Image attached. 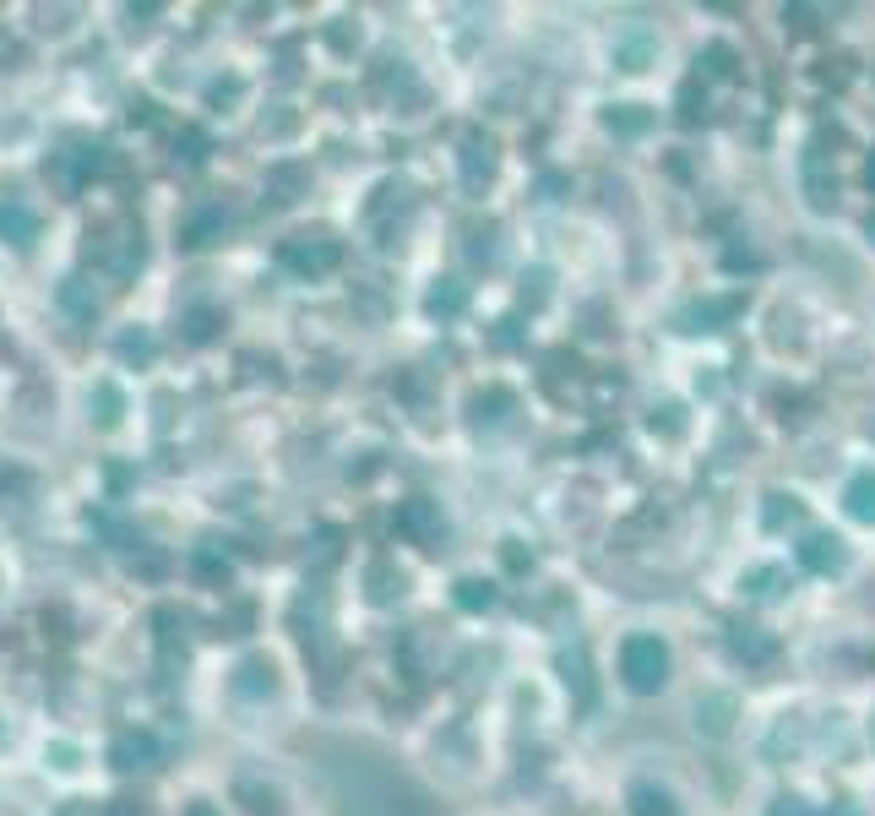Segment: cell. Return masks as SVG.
Listing matches in <instances>:
<instances>
[{"mask_svg": "<svg viewBox=\"0 0 875 816\" xmlns=\"http://www.w3.org/2000/svg\"><path fill=\"white\" fill-rule=\"evenodd\" d=\"M196 577L212 583V588H223V583L234 577V566H229V555H218V544H202V550H196Z\"/></svg>", "mask_w": 875, "mask_h": 816, "instance_id": "obj_27", "label": "cell"}, {"mask_svg": "<svg viewBox=\"0 0 875 816\" xmlns=\"http://www.w3.org/2000/svg\"><path fill=\"white\" fill-rule=\"evenodd\" d=\"M229 234V212H223V202H207V207H196L185 223H180V240L191 245V251H207V245H218Z\"/></svg>", "mask_w": 875, "mask_h": 816, "instance_id": "obj_7", "label": "cell"}, {"mask_svg": "<svg viewBox=\"0 0 875 816\" xmlns=\"http://www.w3.org/2000/svg\"><path fill=\"white\" fill-rule=\"evenodd\" d=\"M152 627H158V648H163V658H174V653L185 658V616H180V610L163 605V610L152 616Z\"/></svg>", "mask_w": 875, "mask_h": 816, "instance_id": "obj_24", "label": "cell"}, {"mask_svg": "<svg viewBox=\"0 0 875 816\" xmlns=\"http://www.w3.org/2000/svg\"><path fill=\"white\" fill-rule=\"evenodd\" d=\"M365 594H370V605H398L408 594V577L392 561H370L365 566Z\"/></svg>", "mask_w": 875, "mask_h": 816, "instance_id": "obj_11", "label": "cell"}, {"mask_svg": "<svg viewBox=\"0 0 875 816\" xmlns=\"http://www.w3.org/2000/svg\"><path fill=\"white\" fill-rule=\"evenodd\" d=\"M805 517V506L794 501V495H767V512H761V522L778 533V528H788V522H799Z\"/></svg>", "mask_w": 875, "mask_h": 816, "instance_id": "obj_30", "label": "cell"}, {"mask_svg": "<svg viewBox=\"0 0 875 816\" xmlns=\"http://www.w3.org/2000/svg\"><path fill=\"white\" fill-rule=\"evenodd\" d=\"M0 234H5L11 245H27V240L38 234V218H33L22 202H5V207H0Z\"/></svg>", "mask_w": 875, "mask_h": 816, "instance_id": "obj_25", "label": "cell"}, {"mask_svg": "<svg viewBox=\"0 0 875 816\" xmlns=\"http://www.w3.org/2000/svg\"><path fill=\"white\" fill-rule=\"evenodd\" d=\"M843 506H849V517L875 522V469H865V474H854V480H849V490H843Z\"/></svg>", "mask_w": 875, "mask_h": 816, "instance_id": "obj_20", "label": "cell"}, {"mask_svg": "<svg viewBox=\"0 0 875 816\" xmlns=\"http://www.w3.org/2000/svg\"><path fill=\"white\" fill-rule=\"evenodd\" d=\"M734 66H739V55H734L729 44H707V49H702V60H696V77H718V82H729Z\"/></svg>", "mask_w": 875, "mask_h": 816, "instance_id": "obj_28", "label": "cell"}, {"mask_svg": "<svg viewBox=\"0 0 875 816\" xmlns=\"http://www.w3.org/2000/svg\"><path fill=\"white\" fill-rule=\"evenodd\" d=\"M278 262L299 273V278H326L337 262H343V240L332 229H304V234H289L278 245Z\"/></svg>", "mask_w": 875, "mask_h": 816, "instance_id": "obj_3", "label": "cell"}, {"mask_svg": "<svg viewBox=\"0 0 875 816\" xmlns=\"http://www.w3.org/2000/svg\"><path fill=\"white\" fill-rule=\"evenodd\" d=\"M337 550H343V533H337V528H321V533H315V561H337Z\"/></svg>", "mask_w": 875, "mask_h": 816, "instance_id": "obj_39", "label": "cell"}, {"mask_svg": "<svg viewBox=\"0 0 875 816\" xmlns=\"http://www.w3.org/2000/svg\"><path fill=\"white\" fill-rule=\"evenodd\" d=\"M816 77H821V82H838V88H843V82H849L854 71H849V60H821V71H816Z\"/></svg>", "mask_w": 875, "mask_h": 816, "instance_id": "obj_41", "label": "cell"}, {"mask_svg": "<svg viewBox=\"0 0 875 816\" xmlns=\"http://www.w3.org/2000/svg\"><path fill=\"white\" fill-rule=\"evenodd\" d=\"M326 44H332V49H337V55H348V49H354V44H359V27H348V22H337V27H332V33H326Z\"/></svg>", "mask_w": 875, "mask_h": 816, "instance_id": "obj_40", "label": "cell"}, {"mask_svg": "<svg viewBox=\"0 0 875 816\" xmlns=\"http://www.w3.org/2000/svg\"><path fill=\"white\" fill-rule=\"evenodd\" d=\"M88 403H99V425H104V430H110V425H120V409H126V403H120V392H115L110 381H99Z\"/></svg>", "mask_w": 875, "mask_h": 816, "instance_id": "obj_32", "label": "cell"}, {"mask_svg": "<svg viewBox=\"0 0 875 816\" xmlns=\"http://www.w3.org/2000/svg\"><path fill=\"white\" fill-rule=\"evenodd\" d=\"M745 311V295H729V300H702V306H691L680 322H686V332H718L724 322H734Z\"/></svg>", "mask_w": 875, "mask_h": 816, "instance_id": "obj_12", "label": "cell"}, {"mask_svg": "<svg viewBox=\"0 0 875 816\" xmlns=\"http://www.w3.org/2000/svg\"><path fill=\"white\" fill-rule=\"evenodd\" d=\"M490 605H495V588H490L484 577H462V583H457V610L479 616V610H490Z\"/></svg>", "mask_w": 875, "mask_h": 816, "instance_id": "obj_29", "label": "cell"}, {"mask_svg": "<svg viewBox=\"0 0 875 816\" xmlns=\"http://www.w3.org/2000/svg\"><path fill=\"white\" fill-rule=\"evenodd\" d=\"M495 163H500V148L490 131H468L462 137V185L468 191H484L495 180Z\"/></svg>", "mask_w": 875, "mask_h": 816, "instance_id": "obj_5", "label": "cell"}, {"mask_svg": "<svg viewBox=\"0 0 875 816\" xmlns=\"http://www.w3.org/2000/svg\"><path fill=\"white\" fill-rule=\"evenodd\" d=\"M647 430L664 436V441H680V436H686V409H680V403H658V409L647 414Z\"/></svg>", "mask_w": 875, "mask_h": 816, "instance_id": "obj_26", "label": "cell"}, {"mask_svg": "<svg viewBox=\"0 0 875 816\" xmlns=\"http://www.w3.org/2000/svg\"><path fill=\"white\" fill-rule=\"evenodd\" d=\"M702 115H707V99H696V82H686V88H680V120L696 126Z\"/></svg>", "mask_w": 875, "mask_h": 816, "instance_id": "obj_37", "label": "cell"}, {"mask_svg": "<svg viewBox=\"0 0 875 816\" xmlns=\"http://www.w3.org/2000/svg\"><path fill=\"white\" fill-rule=\"evenodd\" d=\"M658 55V38L647 33V27H636V33H625V38H614V60L625 66V71H647V60Z\"/></svg>", "mask_w": 875, "mask_h": 816, "instance_id": "obj_17", "label": "cell"}, {"mask_svg": "<svg viewBox=\"0 0 875 816\" xmlns=\"http://www.w3.org/2000/svg\"><path fill=\"white\" fill-rule=\"evenodd\" d=\"M620 675H625V686L642 691V697L664 691V686H669V643L653 637V632L625 637V643H620Z\"/></svg>", "mask_w": 875, "mask_h": 816, "instance_id": "obj_2", "label": "cell"}, {"mask_svg": "<svg viewBox=\"0 0 875 816\" xmlns=\"http://www.w3.org/2000/svg\"><path fill=\"white\" fill-rule=\"evenodd\" d=\"M185 816H223V812H218L212 801H196V806H191V812H185Z\"/></svg>", "mask_w": 875, "mask_h": 816, "instance_id": "obj_49", "label": "cell"}, {"mask_svg": "<svg viewBox=\"0 0 875 816\" xmlns=\"http://www.w3.org/2000/svg\"><path fill=\"white\" fill-rule=\"evenodd\" d=\"M218 326H223V311H218V306H191V311L180 317L185 343H212V337H218Z\"/></svg>", "mask_w": 875, "mask_h": 816, "instance_id": "obj_19", "label": "cell"}, {"mask_svg": "<svg viewBox=\"0 0 875 816\" xmlns=\"http://www.w3.org/2000/svg\"><path fill=\"white\" fill-rule=\"evenodd\" d=\"M550 300V267H533V273H522V306H544Z\"/></svg>", "mask_w": 875, "mask_h": 816, "instance_id": "obj_35", "label": "cell"}, {"mask_svg": "<svg viewBox=\"0 0 875 816\" xmlns=\"http://www.w3.org/2000/svg\"><path fill=\"white\" fill-rule=\"evenodd\" d=\"M158 762V740L147 735V729H120L115 740H110V768L115 773H142Z\"/></svg>", "mask_w": 875, "mask_h": 816, "instance_id": "obj_6", "label": "cell"}, {"mask_svg": "<svg viewBox=\"0 0 875 816\" xmlns=\"http://www.w3.org/2000/svg\"><path fill=\"white\" fill-rule=\"evenodd\" d=\"M729 653L745 669H767L778 658V643L761 632V627H729Z\"/></svg>", "mask_w": 875, "mask_h": 816, "instance_id": "obj_9", "label": "cell"}, {"mask_svg": "<svg viewBox=\"0 0 875 816\" xmlns=\"http://www.w3.org/2000/svg\"><path fill=\"white\" fill-rule=\"evenodd\" d=\"M27 485V474H16V469H0V490H22Z\"/></svg>", "mask_w": 875, "mask_h": 816, "instance_id": "obj_48", "label": "cell"}, {"mask_svg": "<svg viewBox=\"0 0 875 816\" xmlns=\"http://www.w3.org/2000/svg\"><path fill=\"white\" fill-rule=\"evenodd\" d=\"M561 669H566V686H577V702H587V697H592V686H587V658H583V648L561 653Z\"/></svg>", "mask_w": 875, "mask_h": 816, "instance_id": "obj_34", "label": "cell"}, {"mask_svg": "<svg viewBox=\"0 0 875 816\" xmlns=\"http://www.w3.org/2000/svg\"><path fill=\"white\" fill-rule=\"evenodd\" d=\"M865 229H871V240H875V212H871V223H865Z\"/></svg>", "mask_w": 875, "mask_h": 816, "instance_id": "obj_52", "label": "cell"}, {"mask_svg": "<svg viewBox=\"0 0 875 816\" xmlns=\"http://www.w3.org/2000/svg\"><path fill=\"white\" fill-rule=\"evenodd\" d=\"M88 256L110 273V278H137V267L147 262V245H142V223H131V218H120V223H110V229H88Z\"/></svg>", "mask_w": 875, "mask_h": 816, "instance_id": "obj_1", "label": "cell"}, {"mask_svg": "<svg viewBox=\"0 0 875 816\" xmlns=\"http://www.w3.org/2000/svg\"><path fill=\"white\" fill-rule=\"evenodd\" d=\"M783 16H794V27H799V33H805V27H816V22H810V16H816L810 5H794V11H783Z\"/></svg>", "mask_w": 875, "mask_h": 816, "instance_id": "obj_47", "label": "cell"}, {"mask_svg": "<svg viewBox=\"0 0 875 816\" xmlns=\"http://www.w3.org/2000/svg\"><path fill=\"white\" fill-rule=\"evenodd\" d=\"M104 816H147V806H142V801H131V795H120V801H110V806H104Z\"/></svg>", "mask_w": 875, "mask_h": 816, "instance_id": "obj_43", "label": "cell"}, {"mask_svg": "<svg viewBox=\"0 0 875 816\" xmlns=\"http://www.w3.org/2000/svg\"><path fill=\"white\" fill-rule=\"evenodd\" d=\"M506 566H511V572H528V566H533V550H522L517 539H506Z\"/></svg>", "mask_w": 875, "mask_h": 816, "instance_id": "obj_42", "label": "cell"}, {"mask_svg": "<svg viewBox=\"0 0 875 816\" xmlns=\"http://www.w3.org/2000/svg\"><path fill=\"white\" fill-rule=\"evenodd\" d=\"M278 691V669H273V658H245L240 669H234V697H245V702H267Z\"/></svg>", "mask_w": 875, "mask_h": 816, "instance_id": "obj_10", "label": "cell"}, {"mask_svg": "<svg viewBox=\"0 0 875 816\" xmlns=\"http://www.w3.org/2000/svg\"><path fill=\"white\" fill-rule=\"evenodd\" d=\"M202 159H207V137L185 126V131L174 137V163H185V169H196V163H202Z\"/></svg>", "mask_w": 875, "mask_h": 816, "instance_id": "obj_33", "label": "cell"}, {"mask_svg": "<svg viewBox=\"0 0 875 816\" xmlns=\"http://www.w3.org/2000/svg\"><path fill=\"white\" fill-rule=\"evenodd\" d=\"M60 306H66L77 322H93V317H99V289H93L88 278H66V284H60Z\"/></svg>", "mask_w": 875, "mask_h": 816, "instance_id": "obj_18", "label": "cell"}, {"mask_svg": "<svg viewBox=\"0 0 875 816\" xmlns=\"http://www.w3.org/2000/svg\"><path fill=\"white\" fill-rule=\"evenodd\" d=\"M696 729L702 735H713V740H724L734 729V697L729 691H707L702 702H696Z\"/></svg>", "mask_w": 875, "mask_h": 816, "instance_id": "obj_14", "label": "cell"}, {"mask_svg": "<svg viewBox=\"0 0 875 816\" xmlns=\"http://www.w3.org/2000/svg\"><path fill=\"white\" fill-rule=\"evenodd\" d=\"M838 816H854V806H838Z\"/></svg>", "mask_w": 875, "mask_h": 816, "instance_id": "obj_51", "label": "cell"}, {"mask_svg": "<svg viewBox=\"0 0 875 816\" xmlns=\"http://www.w3.org/2000/svg\"><path fill=\"white\" fill-rule=\"evenodd\" d=\"M398 533H403V539H414V544H425V550H436L440 533H446V517H440L436 501L414 495V501H403V506H398Z\"/></svg>", "mask_w": 875, "mask_h": 816, "instance_id": "obj_4", "label": "cell"}, {"mask_svg": "<svg viewBox=\"0 0 875 816\" xmlns=\"http://www.w3.org/2000/svg\"><path fill=\"white\" fill-rule=\"evenodd\" d=\"M843 561H849V550H843V539H838V533H810V539L799 544V566H805V572H816V577L843 572Z\"/></svg>", "mask_w": 875, "mask_h": 816, "instance_id": "obj_8", "label": "cell"}, {"mask_svg": "<svg viewBox=\"0 0 875 816\" xmlns=\"http://www.w3.org/2000/svg\"><path fill=\"white\" fill-rule=\"evenodd\" d=\"M871 735H875V729H871Z\"/></svg>", "mask_w": 875, "mask_h": 816, "instance_id": "obj_53", "label": "cell"}, {"mask_svg": "<svg viewBox=\"0 0 875 816\" xmlns=\"http://www.w3.org/2000/svg\"><path fill=\"white\" fill-rule=\"evenodd\" d=\"M490 343H495V348H517V343H522V322H517V317L495 322V332H490Z\"/></svg>", "mask_w": 875, "mask_h": 816, "instance_id": "obj_38", "label": "cell"}, {"mask_svg": "<svg viewBox=\"0 0 875 816\" xmlns=\"http://www.w3.org/2000/svg\"><path fill=\"white\" fill-rule=\"evenodd\" d=\"M425 311L440 317V322L462 317V311H468V284H457V278H436V289L425 295Z\"/></svg>", "mask_w": 875, "mask_h": 816, "instance_id": "obj_16", "label": "cell"}, {"mask_svg": "<svg viewBox=\"0 0 875 816\" xmlns=\"http://www.w3.org/2000/svg\"><path fill=\"white\" fill-rule=\"evenodd\" d=\"M240 93H245V82H240V77H218V82L207 88V104H212V110H223V104H234Z\"/></svg>", "mask_w": 875, "mask_h": 816, "instance_id": "obj_36", "label": "cell"}, {"mask_svg": "<svg viewBox=\"0 0 875 816\" xmlns=\"http://www.w3.org/2000/svg\"><path fill=\"white\" fill-rule=\"evenodd\" d=\"M152 348H158V343H152V332H147V326H131V332H120V337H115V354H120V359H137V365L152 359Z\"/></svg>", "mask_w": 875, "mask_h": 816, "instance_id": "obj_31", "label": "cell"}, {"mask_svg": "<svg viewBox=\"0 0 875 816\" xmlns=\"http://www.w3.org/2000/svg\"><path fill=\"white\" fill-rule=\"evenodd\" d=\"M49 762H55L60 773H71V768H77V751H71V746H49Z\"/></svg>", "mask_w": 875, "mask_h": 816, "instance_id": "obj_44", "label": "cell"}, {"mask_svg": "<svg viewBox=\"0 0 875 816\" xmlns=\"http://www.w3.org/2000/svg\"><path fill=\"white\" fill-rule=\"evenodd\" d=\"M468 409H473V425H500V420L517 409V398H511L506 387H490V392H479Z\"/></svg>", "mask_w": 875, "mask_h": 816, "instance_id": "obj_22", "label": "cell"}, {"mask_svg": "<svg viewBox=\"0 0 875 816\" xmlns=\"http://www.w3.org/2000/svg\"><path fill=\"white\" fill-rule=\"evenodd\" d=\"M304 185H310V169H304V163H273V174H267V196H273L278 207L299 202Z\"/></svg>", "mask_w": 875, "mask_h": 816, "instance_id": "obj_15", "label": "cell"}, {"mask_svg": "<svg viewBox=\"0 0 875 816\" xmlns=\"http://www.w3.org/2000/svg\"><path fill=\"white\" fill-rule=\"evenodd\" d=\"M772 816H810V806H805L799 795H783V801H778V812H772Z\"/></svg>", "mask_w": 875, "mask_h": 816, "instance_id": "obj_46", "label": "cell"}, {"mask_svg": "<svg viewBox=\"0 0 875 816\" xmlns=\"http://www.w3.org/2000/svg\"><path fill=\"white\" fill-rule=\"evenodd\" d=\"M625 806H631V816H680L675 795H669L664 784H653V779H636V784L625 790Z\"/></svg>", "mask_w": 875, "mask_h": 816, "instance_id": "obj_13", "label": "cell"}, {"mask_svg": "<svg viewBox=\"0 0 875 816\" xmlns=\"http://www.w3.org/2000/svg\"><path fill=\"white\" fill-rule=\"evenodd\" d=\"M152 110H158V104H152V99H137V104H131V115H126V120H131V126H152Z\"/></svg>", "mask_w": 875, "mask_h": 816, "instance_id": "obj_45", "label": "cell"}, {"mask_svg": "<svg viewBox=\"0 0 875 816\" xmlns=\"http://www.w3.org/2000/svg\"><path fill=\"white\" fill-rule=\"evenodd\" d=\"M739 588H745L750 599H778V594L788 588V572H783V566H750V572L739 577Z\"/></svg>", "mask_w": 875, "mask_h": 816, "instance_id": "obj_23", "label": "cell"}, {"mask_svg": "<svg viewBox=\"0 0 875 816\" xmlns=\"http://www.w3.org/2000/svg\"><path fill=\"white\" fill-rule=\"evenodd\" d=\"M865 180H871V185H875V153H871V169H865Z\"/></svg>", "mask_w": 875, "mask_h": 816, "instance_id": "obj_50", "label": "cell"}, {"mask_svg": "<svg viewBox=\"0 0 875 816\" xmlns=\"http://www.w3.org/2000/svg\"><path fill=\"white\" fill-rule=\"evenodd\" d=\"M603 126H609L614 137H642V131H653V110H642V104H614V110L603 115Z\"/></svg>", "mask_w": 875, "mask_h": 816, "instance_id": "obj_21", "label": "cell"}]
</instances>
